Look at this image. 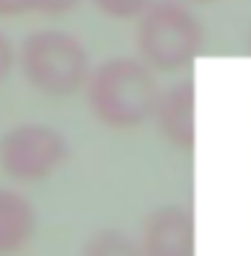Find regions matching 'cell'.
Segmentation results:
<instances>
[{"mask_svg":"<svg viewBox=\"0 0 251 256\" xmlns=\"http://www.w3.org/2000/svg\"><path fill=\"white\" fill-rule=\"evenodd\" d=\"M18 65L26 83L52 98L78 94L91 75L83 42L60 28H42L28 34L21 44Z\"/></svg>","mask_w":251,"mask_h":256,"instance_id":"3957f363","label":"cell"},{"mask_svg":"<svg viewBox=\"0 0 251 256\" xmlns=\"http://www.w3.org/2000/svg\"><path fill=\"white\" fill-rule=\"evenodd\" d=\"M140 60L160 72L186 68L204 47V26L184 0H153L135 26Z\"/></svg>","mask_w":251,"mask_h":256,"instance_id":"7a4b0ae2","label":"cell"},{"mask_svg":"<svg viewBox=\"0 0 251 256\" xmlns=\"http://www.w3.org/2000/svg\"><path fill=\"white\" fill-rule=\"evenodd\" d=\"M189 3H200V6H208V3H215V0H189Z\"/></svg>","mask_w":251,"mask_h":256,"instance_id":"7c38bea8","label":"cell"},{"mask_svg":"<svg viewBox=\"0 0 251 256\" xmlns=\"http://www.w3.org/2000/svg\"><path fill=\"white\" fill-rule=\"evenodd\" d=\"M13 62H16V50H13L10 39L0 32V83H3L8 75H10Z\"/></svg>","mask_w":251,"mask_h":256,"instance_id":"8fae6325","label":"cell"},{"mask_svg":"<svg viewBox=\"0 0 251 256\" xmlns=\"http://www.w3.org/2000/svg\"><path fill=\"white\" fill-rule=\"evenodd\" d=\"M68 160V140L47 124H18L0 140V168L13 182L32 184L50 178Z\"/></svg>","mask_w":251,"mask_h":256,"instance_id":"277c9868","label":"cell"},{"mask_svg":"<svg viewBox=\"0 0 251 256\" xmlns=\"http://www.w3.org/2000/svg\"><path fill=\"white\" fill-rule=\"evenodd\" d=\"M248 44H251V39H248Z\"/></svg>","mask_w":251,"mask_h":256,"instance_id":"4fadbf2b","label":"cell"},{"mask_svg":"<svg viewBox=\"0 0 251 256\" xmlns=\"http://www.w3.org/2000/svg\"><path fill=\"white\" fill-rule=\"evenodd\" d=\"M194 222L184 207H160L142 225V256H192Z\"/></svg>","mask_w":251,"mask_h":256,"instance_id":"5b68a950","label":"cell"},{"mask_svg":"<svg viewBox=\"0 0 251 256\" xmlns=\"http://www.w3.org/2000/svg\"><path fill=\"white\" fill-rule=\"evenodd\" d=\"M86 256H142V251L122 233H98L86 248Z\"/></svg>","mask_w":251,"mask_h":256,"instance_id":"9c48e42d","label":"cell"},{"mask_svg":"<svg viewBox=\"0 0 251 256\" xmlns=\"http://www.w3.org/2000/svg\"><path fill=\"white\" fill-rule=\"evenodd\" d=\"M34 210L13 189H0V254L21 248L34 230Z\"/></svg>","mask_w":251,"mask_h":256,"instance_id":"52a82bcc","label":"cell"},{"mask_svg":"<svg viewBox=\"0 0 251 256\" xmlns=\"http://www.w3.org/2000/svg\"><path fill=\"white\" fill-rule=\"evenodd\" d=\"M80 0H0V18L18 16H65L76 10Z\"/></svg>","mask_w":251,"mask_h":256,"instance_id":"ba28073f","label":"cell"},{"mask_svg":"<svg viewBox=\"0 0 251 256\" xmlns=\"http://www.w3.org/2000/svg\"><path fill=\"white\" fill-rule=\"evenodd\" d=\"M153 116L160 134L174 148L189 150L194 145V86L189 80L171 86L166 94L158 96Z\"/></svg>","mask_w":251,"mask_h":256,"instance_id":"8992f818","label":"cell"},{"mask_svg":"<svg viewBox=\"0 0 251 256\" xmlns=\"http://www.w3.org/2000/svg\"><path fill=\"white\" fill-rule=\"evenodd\" d=\"M88 3L101 16L114 18V21H127V18H138L153 0H88Z\"/></svg>","mask_w":251,"mask_h":256,"instance_id":"30bf717a","label":"cell"},{"mask_svg":"<svg viewBox=\"0 0 251 256\" xmlns=\"http://www.w3.org/2000/svg\"><path fill=\"white\" fill-rule=\"evenodd\" d=\"M153 70L142 60L112 57L91 70L86 80V98L91 114L112 130H130L153 116L158 104Z\"/></svg>","mask_w":251,"mask_h":256,"instance_id":"6da1fadb","label":"cell"}]
</instances>
